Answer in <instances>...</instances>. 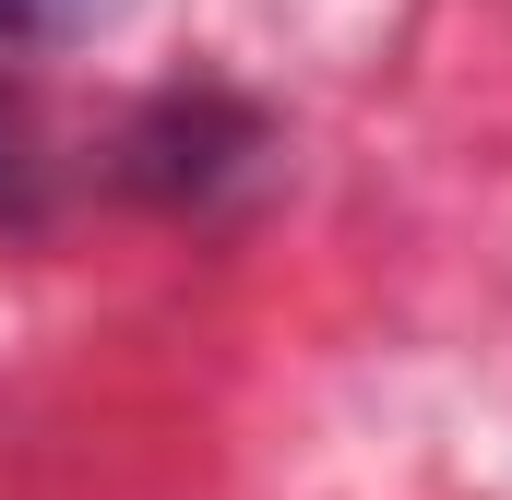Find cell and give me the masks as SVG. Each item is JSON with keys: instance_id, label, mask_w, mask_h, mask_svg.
I'll use <instances>...</instances> for the list:
<instances>
[{"instance_id": "6da1fadb", "label": "cell", "mask_w": 512, "mask_h": 500, "mask_svg": "<svg viewBox=\"0 0 512 500\" xmlns=\"http://www.w3.org/2000/svg\"><path fill=\"white\" fill-rule=\"evenodd\" d=\"M131 0H0V48H36V36H84V24H120Z\"/></svg>"}, {"instance_id": "7a4b0ae2", "label": "cell", "mask_w": 512, "mask_h": 500, "mask_svg": "<svg viewBox=\"0 0 512 500\" xmlns=\"http://www.w3.org/2000/svg\"><path fill=\"white\" fill-rule=\"evenodd\" d=\"M24 179H36V155H24V120L0 108V203H24Z\"/></svg>"}]
</instances>
